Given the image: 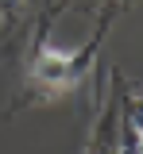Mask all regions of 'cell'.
Returning <instances> with one entry per match:
<instances>
[{
    "label": "cell",
    "instance_id": "obj_3",
    "mask_svg": "<svg viewBox=\"0 0 143 154\" xmlns=\"http://www.w3.org/2000/svg\"><path fill=\"white\" fill-rule=\"evenodd\" d=\"M120 139H124V154H143V85H128L124 89Z\"/></svg>",
    "mask_w": 143,
    "mask_h": 154
},
{
    "label": "cell",
    "instance_id": "obj_6",
    "mask_svg": "<svg viewBox=\"0 0 143 154\" xmlns=\"http://www.w3.org/2000/svg\"><path fill=\"white\" fill-rule=\"evenodd\" d=\"M132 4H135V0H108V4H104V8H112V12H116V16H120V12H128V8H132Z\"/></svg>",
    "mask_w": 143,
    "mask_h": 154
},
{
    "label": "cell",
    "instance_id": "obj_4",
    "mask_svg": "<svg viewBox=\"0 0 143 154\" xmlns=\"http://www.w3.org/2000/svg\"><path fill=\"white\" fill-rule=\"evenodd\" d=\"M20 12H23V0H0V27H4V23H12Z\"/></svg>",
    "mask_w": 143,
    "mask_h": 154
},
{
    "label": "cell",
    "instance_id": "obj_2",
    "mask_svg": "<svg viewBox=\"0 0 143 154\" xmlns=\"http://www.w3.org/2000/svg\"><path fill=\"white\" fill-rule=\"evenodd\" d=\"M124 77L108 69V77L97 81V116L85 139V154H124L120 139V108H124Z\"/></svg>",
    "mask_w": 143,
    "mask_h": 154
},
{
    "label": "cell",
    "instance_id": "obj_5",
    "mask_svg": "<svg viewBox=\"0 0 143 154\" xmlns=\"http://www.w3.org/2000/svg\"><path fill=\"white\" fill-rule=\"evenodd\" d=\"M62 8V0H43V19H39V31L46 35L50 31V23H54V12Z\"/></svg>",
    "mask_w": 143,
    "mask_h": 154
},
{
    "label": "cell",
    "instance_id": "obj_1",
    "mask_svg": "<svg viewBox=\"0 0 143 154\" xmlns=\"http://www.w3.org/2000/svg\"><path fill=\"white\" fill-rule=\"evenodd\" d=\"M116 23V12L104 8L101 23L93 27V35L85 38L78 50H58L50 46L43 31H35L31 38V54H27V100H39V104H54L66 93H74L85 77H97L101 66V46L108 31Z\"/></svg>",
    "mask_w": 143,
    "mask_h": 154
}]
</instances>
